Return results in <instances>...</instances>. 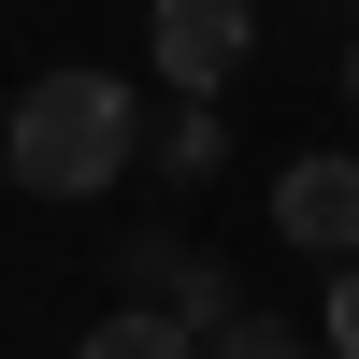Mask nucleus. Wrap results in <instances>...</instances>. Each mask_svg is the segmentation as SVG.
<instances>
[{
    "label": "nucleus",
    "mask_w": 359,
    "mask_h": 359,
    "mask_svg": "<svg viewBox=\"0 0 359 359\" xmlns=\"http://www.w3.org/2000/svg\"><path fill=\"white\" fill-rule=\"evenodd\" d=\"M144 158H158V172H187V187H201V172L230 158V130H216V101H201V86H172V115L144 130Z\"/></svg>",
    "instance_id": "5"
},
{
    "label": "nucleus",
    "mask_w": 359,
    "mask_h": 359,
    "mask_svg": "<svg viewBox=\"0 0 359 359\" xmlns=\"http://www.w3.org/2000/svg\"><path fill=\"white\" fill-rule=\"evenodd\" d=\"M158 302H172V316H187V331H201V345H216V331H230V273H216V259H172V273H158Z\"/></svg>",
    "instance_id": "6"
},
{
    "label": "nucleus",
    "mask_w": 359,
    "mask_h": 359,
    "mask_svg": "<svg viewBox=\"0 0 359 359\" xmlns=\"http://www.w3.org/2000/svg\"><path fill=\"white\" fill-rule=\"evenodd\" d=\"M331 359H359V259H331Z\"/></svg>",
    "instance_id": "8"
},
{
    "label": "nucleus",
    "mask_w": 359,
    "mask_h": 359,
    "mask_svg": "<svg viewBox=\"0 0 359 359\" xmlns=\"http://www.w3.org/2000/svg\"><path fill=\"white\" fill-rule=\"evenodd\" d=\"M72 359H201V331H187L172 302H115V316H101Z\"/></svg>",
    "instance_id": "4"
},
{
    "label": "nucleus",
    "mask_w": 359,
    "mask_h": 359,
    "mask_svg": "<svg viewBox=\"0 0 359 359\" xmlns=\"http://www.w3.org/2000/svg\"><path fill=\"white\" fill-rule=\"evenodd\" d=\"M130 158H144V115H130V86L86 72V57L29 72V86H15V115H0V172H15V187H43V201L115 187Z\"/></svg>",
    "instance_id": "1"
},
{
    "label": "nucleus",
    "mask_w": 359,
    "mask_h": 359,
    "mask_svg": "<svg viewBox=\"0 0 359 359\" xmlns=\"http://www.w3.org/2000/svg\"><path fill=\"white\" fill-rule=\"evenodd\" d=\"M345 15H359V0H345Z\"/></svg>",
    "instance_id": "10"
},
{
    "label": "nucleus",
    "mask_w": 359,
    "mask_h": 359,
    "mask_svg": "<svg viewBox=\"0 0 359 359\" xmlns=\"http://www.w3.org/2000/svg\"><path fill=\"white\" fill-rule=\"evenodd\" d=\"M273 230L302 259H359V158H287L273 172Z\"/></svg>",
    "instance_id": "2"
},
{
    "label": "nucleus",
    "mask_w": 359,
    "mask_h": 359,
    "mask_svg": "<svg viewBox=\"0 0 359 359\" xmlns=\"http://www.w3.org/2000/svg\"><path fill=\"white\" fill-rule=\"evenodd\" d=\"M345 101H359V43H345Z\"/></svg>",
    "instance_id": "9"
},
{
    "label": "nucleus",
    "mask_w": 359,
    "mask_h": 359,
    "mask_svg": "<svg viewBox=\"0 0 359 359\" xmlns=\"http://www.w3.org/2000/svg\"><path fill=\"white\" fill-rule=\"evenodd\" d=\"M259 43V0H158V72L216 101V72Z\"/></svg>",
    "instance_id": "3"
},
{
    "label": "nucleus",
    "mask_w": 359,
    "mask_h": 359,
    "mask_svg": "<svg viewBox=\"0 0 359 359\" xmlns=\"http://www.w3.org/2000/svg\"><path fill=\"white\" fill-rule=\"evenodd\" d=\"M201 359H316V345H302V331H287V316H230V331H216V345H201Z\"/></svg>",
    "instance_id": "7"
}]
</instances>
